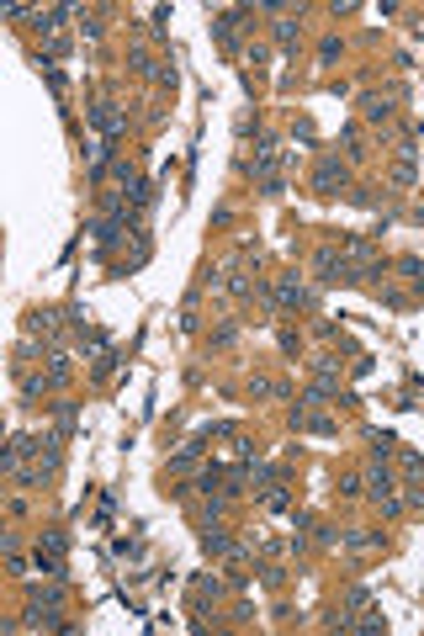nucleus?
Wrapping results in <instances>:
<instances>
[{"label": "nucleus", "instance_id": "nucleus-1", "mask_svg": "<svg viewBox=\"0 0 424 636\" xmlns=\"http://www.w3.org/2000/svg\"><path fill=\"white\" fill-rule=\"evenodd\" d=\"M313 186H318L323 196H334V191H340V186H345V170H340V160H323V164H318V175H313Z\"/></svg>", "mask_w": 424, "mask_h": 636}, {"label": "nucleus", "instance_id": "nucleus-2", "mask_svg": "<svg viewBox=\"0 0 424 636\" xmlns=\"http://www.w3.org/2000/svg\"><path fill=\"white\" fill-rule=\"evenodd\" d=\"M276 297H281L286 308H308V292H303L297 281H281V286H276Z\"/></svg>", "mask_w": 424, "mask_h": 636}, {"label": "nucleus", "instance_id": "nucleus-3", "mask_svg": "<svg viewBox=\"0 0 424 636\" xmlns=\"http://www.w3.org/2000/svg\"><path fill=\"white\" fill-rule=\"evenodd\" d=\"M366 117H372V122H387V117H393V101H387V96H366Z\"/></svg>", "mask_w": 424, "mask_h": 636}, {"label": "nucleus", "instance_id": "nucleus-4", "mask_svg": "<svg viewBox=\"0 0 424 636\" xmlns=\"http://www.w3.org/2000/svg\"><path fill=\"white\" fill-rule=\"evenodd\" d=\"M91 117H96V128H106V133H117V128H122V117H117V111H106V106H96Z\"/></svg>", "mask_w": 424, "mask_h": 636}]
</instances>
